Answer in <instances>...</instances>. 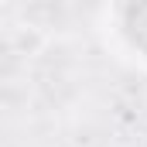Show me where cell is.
Masks as SVG:
<instances>
[{
	"instance_id": "obj_2",
	"label": "cell",
	"mask_w": 147,
	"mask_h": 147,
	"mask_svg": "<svg viewBox=\"0 0 147 147\" xmlns=\"http://www.w3.org/2000/svg\"><path fill=\"white\" fill-rule=\"evenodd\" d=\"M140 62H144V65H147V38H144V41H140Z\"/></svg>"
},
{
	"instance_id": "obj_1",
	"label": "cell",
	"mask_w": 147,
	"mask_h": 147,
	"mask_svg": "<svg viewBox=\"0 0 147 147\" xmlns=\"http://www.w3.org/2000/svg\"><path fill=\"white\" fill-rule=\"evenodd\" d=\"M10 41H14L17 55H38V51L48 45V34H45L38 24H17L14 34H10Z\"/></svg>"
}]
</instances>
